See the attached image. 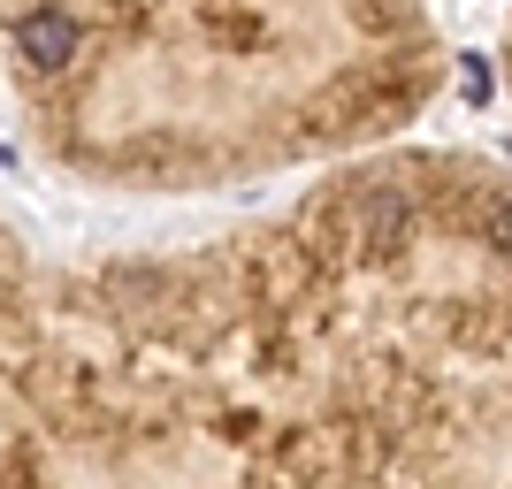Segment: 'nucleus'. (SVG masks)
I'll use <instances>...</instances> for the list:
<instances>
[{"instance_id": "7ed1b4c3", "label": "nucleus", "mask_w": 512, "mask_h": 489, "mask_svg": "<svg viewBox=\"0 0 512 489\" xmlns=\"http://www.w3.org/2000/svg\"><path fill=\"white\" fill-rule=\"evenodd\" d=\"M0 54L31 138L123 192L344 169L398 146L451 77L421 8H23Z\"/></svg>"}, {"instance_id": "20e7f679", "label": "nucleus", "mask_w": 512, "mask_h": 489, "mask_svg": "<svg viewBox=\"0 0 512 489\" xmlns=\"http://www.w3.org/2000/svg\"><path fill=\"white\" fill-rule=\"evenodd\" d=\"M505 77H512V23H505Z\"/></svg>"}, {"instance_id": "f03ea898", "label": "nucleus", "mask_w": 512, "mask_h": 489, "mask_svg": "<svg viewBox=\"0 0 512 489\" xmlns=\"http://www.w3.org/2000/svg\"><path fill=\"white\" fill-rule=\"evenodd\" d=\"M253 245L375 489H512V161L360 153L260 214Z\"/></svg>"}, {"instance_id": "f257e3e1", "label": "nucleus", "mask_w": 512, "mask_h": 489, "mask_svg": "<svg viewBox=\"0 0 512 489\" xmlns=\"http://www.w3.org/2000/svg\"><path fill=\"white\" fill-rule=\"evenodd\" d=\"M0 489H375L260 276L253 222L46 268L0 222Z\"/></svg>"}]
</instances>
